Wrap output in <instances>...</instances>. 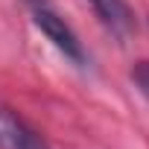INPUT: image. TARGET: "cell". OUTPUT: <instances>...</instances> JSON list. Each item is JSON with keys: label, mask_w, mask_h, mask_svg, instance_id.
Listing matches in <instances>:
<instances>
[{"label": "cell", "mask_w": 149, "mask_h": 149, "mask_svg": "<svg viewBox=\"0 0 149 149\" xmlns=\"http://www.w3.org/2000/svg\"><path fill=\"white\" fill-rule=\"evenodd\" d=\"M32 15H35V26L47 35V41H53V47L64 58H70L73 64H85V50H82L76 32L64 24V18H58L50 6H44V0L32 6Z\"/></svg>", "instance_id": "1"}, {"label": "cell", "mask_w": 149, "mask_h": 149, "mask_svg": "<svg viewBox=\"0 0 149 149\" xmlns=\"http://www.w3.org/2000/svg\"><path fill=\"white\" fill-rule=\"evenodd\" d=\"M91 6V12L97 15V21L114 35V38H129L134 32V15L129 9L126 0H85Z\"/></svg>", "instance_id": "2"}, {"label": "cell", "mask_w": 149, "mask_h": 149, "mask_svg": "<svg viewBox=\"0 0 149 149\" xmlns=\"http://www.w3.org/2000/svg\"><path fill=\"white\" fill-rule=\"evenodd\" d=\"M0 149H47V143L12 108H0Z\"/></svg>", "instance_id": "3"}, {"label": "cell", "mask_w": 149, "mask_h": 149, "mask_svg": "<svg viewBox=\"0 0 149 149\" xmlns=\"http://www.w3.org/2000/svg\"><path fill=\"white\" fill-rule=\"evenodd\" d=\"M132 79H134V85L140 88V94L149 100V61H137V64H134Z\"/></svg>", "instance_id": "4"}]
</instances>
